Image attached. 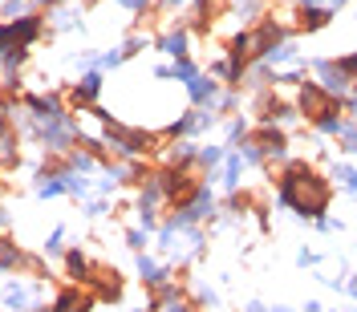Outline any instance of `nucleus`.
I'll return each instance as SVG.
<instances>
[{
	"instance_id": "2",
	"label": "nucleus",
	"mask_w": 357,
	"mask_h": 312,
	"mask_svg": "<svg viewBox=\"0 0 357 312\" xmlns=\"http://www.w3.org/2000/svg\"><path fill=\"white\" fill-rule=\"evenodd\" d=\"M276 41H280V28H276V24H264V28H256V33H244V37L236 41V61H252V57L268 53Z\"/></svg>"
},
{
	"instance_id": "14",
	"label": "nucleus",
	"mask_w": 357,
	"mask_h": 312,
	"mask_svg": "<svg viewBox=\"0 0 357 312\" xmlns=\"http://www.w3.org/2000/svg\"><path fill=\"white\" fill-rule=\"evenodd\" d=\"M97 94V77L94 73H90V77H86V81H81V90H77V101H90V97Z\"/></svg>"
},
{
	"instance_id": "25",
	"label": "nucleus",
	"mask_w": 357,
	"mask_h": 312,
	"mask_svg": "<svg viewBox=\"0 0 357 312\" xmlns=\"http://www.w3.org/2000/svg\"><path fill=\"white\" fill-rule=\"evenodd\" d=\"M329 4H333V8H337V4H345V0H329Z\"/></svg>"
},
{
	"instance_id": "12",
	"label": "nucleus",
	"mask_w": 357,
	"mask_h": 312,
	"mask_svg": "<svg viewBox=\"0 0 357 312\" xmlns=\"http://www.w3.org/2000/svg\"><path fill=\"white\" fill-rule=\"evenodd\" d=\"M239 167H244V154H232V158H228V170H223V183H228V187L239 183Z\"/></svg>"
},
{
	"instance_id": "11",
	"label": "nucleus",
	"mask_w": 357,
	"mask_h": 312,
	"mask_svg": "<svg viewBox=\"0 0 357 312\" xmlns=\"http://www.w3.org/2000/svg\"><path fill=\"white\" fill-rule=\"evenodd\" d=\"M163 49H167L170 57H183V53H187V37H183V33H170L167 41H163Z\"/></svg>"
},
{
	"instance_id": "6",
	"label": "nucleus",
	"mask_w": 357,
	"mask_h": 312,
	"mask_svg": "<svg viewBox=\"0 0 357 312\" xmlns=\"http://www.w3.org/2000/svg\"><path fill=\"white\" fill-rule=\"evenodd\" d=\"M29 300H33V292L21 288V284H8V288H4V304H8L13 312H24L29 309Z\"/></svg>"
},
{
	"instance_id": "13",
	"label": "nucleus",
	"mask_w": 357,
	"mask_h": 312,
	"mask_svg": "<svg viewBox=\"0 0 357 312\" xmlns=\"http://www.w3.org/2000/svg\"><path fill=\"white\" fill-rule=\"evenodd\" d=\"M325 21H329V13H325V8H309V13H305V28H321Z\"/></svg>"
},
{
	"instance_id": "19",
	"label": "nucleus",
	"mask_w": 357,
	"mask_h": 312,
	"mask_svg": "<svg viewBox=\"0 0 357 312\" xmlns=\"http://www.w3.org/2000/svg\"><path fill=\"white\" fill-rule=\"evenodd\" d=\"M65 191V183H57V179H45V183H41V195H61Z\"/></svg>"
},
{
	"instance_id": "28",
	"label": "nucleus",
	"mask_w": 357,
	"mask_h": 312,
	"mask_svg": "<svg viewBox=\"0 0 357 312\" xmlns=\"http://www.w3.org/2000/svg\"><path fill=\"white\" fill-rule=\"evenodd\" d=\"M354 150H357V142H354Z\"/></svg>"
},
{
	"instance_id": "21",
	"label": "nucleus",
	"mask_w": 357,
	"mask_h": 312,
	"mask_svg": "<svg viewBox=\"0 0 357 312\" xmlns=\"http://www.w3.org/2000/svg\"><path fill=\"white\" fill-rule=\"evenodd\" d=\"M219 158H223V154H219L215 146H207V150H203V163H219Z\"/></svg>"
},
{
	"instance_id": "4",
	"label": "nucleus",
	"mask_w": 357,
	"mask_h": 312,
	"mask_svg": "<svg viewBox=\"0 0 357 312\" xmlns=\"http://www.w3.org/2000/svg\"><path fill=\"white\" fill-rule=\"evenodd\" d=\"M301 110L312 114L317 122L329 118V114H333V94H325L321 85H305V90H301Z\"/></svg>"
},
{
	"instance_id": "18",
	"label": "nucleus",
	"mask_w": 357,
	"mask_h": 312,
	"mask_svg": "<svg viewBox=\"0 0 357 312\" xmlns=\"http://www.w3.org/2000/svg\"><path fill=\"white\" fill-rule=\"evenodd\" d=\"M175 77H183V81H191V77H195V65H191V61H183V57H179V65H175Z\"/></svg>"
},
{
	"instance_id": "15",
	"label": "nucleus",
	"mask_w": 357,
	"mask_h": 312,
	"mask_svg": "<svg viewBox=\"0 0 357 312\" xmlns=\"http://www.w3.org/2000/svg\"><path fill=\"white\" fill-rule=\"evenodd\" d=\"M337 179H345V187L357 195V170L354 167H337Z\"/></svg>"
},
{
	"instance_id": "8",
	"label": "nucleus",
	"mask_w": 357,
	"mask_h": 312,
	"mask_svg": "<svg viewBox=\"0 0 357 312\" xmlns=\"http://www.w3.org/2000/svg\"><path fill=\"white\" fill-rule=\"evenodd\" d=\"M57 312H90V300L77 296V292H65V296L57 300Z\"/></svg>"
},
{
	"instance_id": "16",
	"label": "nucleus",
	"mask_w": 357,
	"mask_h": 312,
	"mask_svg": "<svg viewBox=\"0 0 357 312\" xmlns=\"http://www.w3.org/2000/svg\"><path fill=\"white\" fill-rule=\"evenodd\" d=\"M138 272H143L146 280H163V272H159V268L150 264V260H146V256H143V260H138Z\"/></svg>"
},
{
	"instance_id": "23",
	"label": "nucleus",
	"mask_w": 357,
	"mask_h": 312,
	"mask_svg": "<svg viewBox=\"0 0 357 312\" xmlns=\"http://www.w3.org/2000/svg\"><path fill=\"white\" fill-rule=\"evenodd\" d=\"M122 4H126V8H143L146 0H122Z\"/></svg>"
},
{
	"instance_id": "27",
	"label": "nucleus",
	"mask_w": 357,
	"mask_h": 312,
	"mask_svg": "<svg viewBox=\"0 0 357 312\" xmlns=\"http://www.w3.org/2000/svg\"><path fill=\"white\" fill-rule=\"evenodd\" d=\"M354 118H357V106H354Z\"/></svg>"
},
{
	"instance_id": "9",
	"label": "nucleus",
	"mask_w": 357,
	"mask_h": 312,
	"mask_svg": "<svg viewBox=\"0 0 357 312\" xmlns=\"http://www.w3.org/2000/svg\"><path fill=\"white\" fill-rule=\"evenodd\" d=\"M292 57H296V49L288 45V41H276V45L268 49V61H272V65H276V61H292Z\"/></svg>"
},
{
	"instance_id": "26",
	"label": "nucleus",
	"mask_w": 357,
	"mask_h": 312,
	"mask_svg": "<svg viewBox=\"0 0 357 312\" xmlns=\"http://www.w3.org/2000/svg\"><path fill=\"white\" fill-rule=\"evenodd\" d=\"M305 4H317V0H305Z\"/></svg>"
},
{
	"instance_id": "5",
	"label": "nucleus",
	"mask_w": 357,
	"mask_h": 312,
	"mask_svg": "<svg viewBox=\"0 0 357 312\" xmlns=\"http://www.w3.org/2000/svg\"><path fill=\"white\" fill-rule=\"evenodd\" d=\"M33 33H37V24H33V21L8 24V28H0V49H4V45H13V41H29Z\"/></svg>"
},
{
	"instance_id": "7",
	"label": "nucleus",
	"mask_w": 357,
	"mask_h": 312,
	"mask_svg": "<svg viewBox=\"0 0 357 312\" xmlns=\"http://www.w3.org/2000/svg\"><path fill=\"white\" fill-rule=\"evenodd\" d=\"M187 90H191L195 101H207V97H215V81H207V77H199V73H195V77L187 81Z\"/></svg>"
},
{
	"instance_id": "17",
	"label": "nucleus",
	"mask_w": 357,
	"mask_h": 312,
	"mask_svg": "<svg viewBox=\"0 0 357 312\" xmlns=\"http://www.w3.org/2000/svg\"><path fill=\"white\" fill-rule=\"evenodd\" d=\"M163 312H187V309H183V300H179L175 292H167V296H163Z\"/></svg>"
},
{
	"instance_id": "22",
	"label": "nucleus",
	"mask_w": 357,
	"mask_h": 312,
	"mask_svg": "<svg viewBox=\"0 0 357 312\" xmlns=\"http://www.w3.org/2000/svg\"><path fill=\"white\" fill-rule=\"evenodd\" d=\"M8 154H13V142H8V138L0 134V158H8Z\"/></svg>"
},
{
	"instance_id": "10",
	"label": "nucleus",
	"mask_w": 357,
	"mask_h": 312,
	"mask_svg": "<svg viewBox=\"0 0 357 312\" xmlns=\"http://www.w3.org/2000/svg\"><path fill=\"white\" fill-rule=\"evenodd\" d=\"M260 150H264V154H285V138L268 130V134H264V138H260Z\"/></svg>"
},
{
	"instance_id": "3",
	"label": "nucleus",
	"mask_w": 357,
	"mask_h": 312,
	"mask_svg": "<svg viewBox=\"0 0 357 312\" xmlns=\"http://www.w3.org/2000/svg\"><path fill=\"white\" fill-rule=\"evenodd\" d=\"M317 73H321V90L333 97H345L349 94V73H345V65H337V61H317Z\"/></svg>"
},
{
	"instance_id": "20",
	"label": "nucleus",
	"mask_w": 357,
	"mask_h": 312,
	"mask_svg": "<svg viewBox=\"0 0 357 312\" xmlns=\"http://www.w3.org/2000/svg\"><path fill=\"white\" fill-rule=\"evenodd\" d=\"M341 65H345V73H349V77H357V53H354V57H345Z\"/></svg>"
},
{
	"instance_id": "24",
	"label": "nucleus",
	"mask_w": 357,
	"mask_h": 312,
	"mask_svg": "<svg viewBox=\"0 0 357 312\" xmlns=\"http://www.w3.org/2000/svg\"><path fill=\"white\" fill-rule=\"evenodd\" d=\"M305 312H321V304H305Z\"/></svg>"
},
{
	"instance_id": "1",
	"label": "nucleus",
	"mask_w": 357,
	"mask_h": 312,
	"mask_svg": "<svg viewBox=\"0 0 357 312\" xmlns=\"http://www.w3.org/2000/svg\"><path fill=\"white\" fill-rule=\"evenodd\" d=\"M280 203L305 211V215H317V211H325L329 191H325V183H321L317 174H309V170H292V174L285 179V187H280Z\"/></svg>"
}]
</instances>
